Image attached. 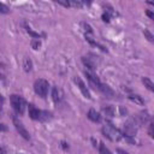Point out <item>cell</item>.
Masks as SVG:
<instances>
[{
  "instance_id": "obj_1",
  "label": "cell",
  "mask_w": 154,
  "mask_h": 154,
  "mask_svg": "<svg viewBox=\"0 0 154 154\" xmlns=\"http://www.w3.org/2000/svg\"><path fill=\"white\" fill-rule=\"evenodd\" d=\"M10 101H11V105L14 109V112L17 114H23L24 111H25V100L19 96V95H16V94H12L10 96Z\"/></svg>"
},
{
  "instance_id": "obj_2",
  "label": "cell",
  "mask_w": 154,
  "mask_h": 154,
  "mask_svg": "<svg viewBox=\"0 0 154 154\" xmlns=\"http://www.w3.org/2000/svg\"><path fill=\"white\" fill-rule=\"evenodd\" d=\"M102 134H103V136H106L108 140H111L113 142H117L122 138L120 131L118 129H116L114 126H112L111 124H107V125L102 126Z\"/></svg>"
},
{
  "instance_id": "obj_3",
  "label": "cell",
  "mask_w": 154,
  "mask_h": 154,
  "mask_svg": "<svg viewBox=\"0 0 154 154\" xmlns=\"http://www.w3.org/2000/svg\"><path fill=\"white\" fill-rule=\"evenodd\" d=\"M48 88H49V83L43 79V78H40V79H36L35 83H34V90L35 93L41 96V97H46L47 94H48Z\"/></svg>"
},
{
  "instance_id": "obj_4",
  "label": "cell",
  "mask_w": 154,
  "mask_h": 154,
  "mask_svg": "<svg viewBox=\"0 0 154 154\" xmlns=\"http://www.w3.org/2000/svg\"><path fill=\"white\" fill-rule=\"evenodd\" d=\"M137 130H138V125H137V123H136V120L134 118L129 119L124 124V136H131V137H134L136 135Z\"/></svg>"
},
{
  "instance_id": "obj_5",
  "label": "cell",
  "mask_w": 154,
  "mask_h": 154,
  "mask_svg": "<svg viewBox=\"0 0 154 154\" xmlns=\"http://www.w3.org/2000/svg\"><path fill=\"white\" fill-rule=\"evenodd\" d=\"M12 120H13V125H14L16 130L19 132V135H20L23 138H25V140H30V135H29L28 130L24 128V125L22 124V122H20L18 118H16V117H13Z\"/></svg>"
},
{
  "instance_id": "obj_6",
  "label": "cell",
  "mask_w": 154,
  "mask_h": 154,
  "mask_svg": "<svg viewBox=\"0 0 154 154\" xmlns=\"http://www.w3.org/2000/svg\"><path fill=\"white\" fill-rule=\"evenodd\" d=\"M85 76L88 77V79L90 81V83L91 84H94L95 85V88H99V85L101 84V82H100V79H99V77L96 76V73L94 72V70H89V69H85Z\"/></svg>"
},
{
  "instance_id": "obj_7",
  "label": "cell",
  "mask_w": 154,
  "mask_h": 154,
  "mask_svg": "<svg viewBox=\"0 0 154 154\" xmlns=\"http://www.w3.org/2000/svg\"><path fill=\"white\" fill-rule=\"evenodd\" d=\"M28 109H29V117L31 118V119H34V120H41L42 119V111H40L38 108H36L34 105H29V107H28Z\"/></svg>"
},
{
  "instance_id": "obj_8",
  "label": "cell",
  "mask_w": 154,
  "mask_h": 154,
  "mask_svg": "<svg viewBox=\"0 0 154 154\" xmlns=\"http://www.w3.org/2000/svg\"><path fill=\"white\" fill-rule=\"evenodd\" d=\"M75 82H76L77 87L79 88V90L82 91L83 96H84V97H87V99H90V93H89V90H88L87 85L84 84V82H83V81H82L79 77H75Z\"/></svg>"
},
{
  "instance_id": "obj_9",
  "label": "cell",
  "mask_w": 154,
  "mask_h": 154,
  "mask_svg": "<svg viewBox=\"0 0 154 154\" xmlns=\"http://www.w3.org/2000/svg\"><path fill=\"white\" fill-rule=\"evenodd\" d=\"M83 63L84 65L87 66V69L89 70H95V66H96V58L90 55V57H83Z\"/></svg>"
},
{
  "instance_id": "obj_10",
  "label": "cell",
  "mask_w": 154,
  "mask_h": 154,
  "mask_svg": "<svg viewBox=\"0 0 154 154\" xmlns=\"http://www.w3.org/2000/svg\"><path fill=\"white\" fill-rule=\"evenodd\" d=\"M87 117H88L91 122H94V123H100V122H101V116H100L95 109H89Z\"/></svg>"
},
{
  "instance_id": "obj_11",
  "label": "cell",
  "mask_w": 154,
  "mask_h": 154,
  "mask_svg": "<svg viewBox=\"0 0 154 154\" xmlns=\"http://www.w3.org/2000/svg\"><path fill=\"white\" fill-rule=\"evenodd\" d=\"M99 89H100L106 96H113V95H114V91H113L108 85H106V84H100V85H99Z\"/></svg>"
},
{
  "instance_id": "obj_12",
  "label": "cell",
  "mask_w": 154,
  "mask_h": 154,
  "mask_svg": "<svg viewBox=\"0 0 154 154\" xmlns=\"http://www.w3.org/2000/svg\"><path fill=\"white\" fill-rule=\"evenodd\" d=\"M52 99H53V101L55 103H58L61 100V93H60L59 88H57V87L53 88V90H52Z\"/></svg>"
},
{
  "instance_id": "obj_13",
  "label": "cell",
  "mask_w": 154,
  "mask_h": 154,
  "mask_svg": "<svg viewBox=\"0 0 154 154\" xmlns=\"http://www.w3.org/2000/svg\"><path fill=\"white\" fill-rule=\"evenodd\" d=\"M102 112H103L107 117L112 118V117L114 116L116 109H114V107H113V106H106V107H103V108H102Z\"/></svg>"
},
{
  "instance_id": "obj_14",
  "label": "cell",
  "mask_w": 154,
  "mask_h": 154,
  "mask_svg": "<svg viewBox=\"0 0 154 154\" xmlns=\"http://www.w3.org/2000/svg\"><path fill=\"white\" fill-rule=\"evenodd\" d=\"M129 100H131L132 102H135V103H137V105H143V103H144L143 99H142L140 95H129Z\"/></svg>"
},
{
  "instance_id": "obj_15",
  "label": "cell",
  "mask_w": 154,
  "mask_h": 154,
  "mask_svg": "<svg viewBox=\"0 0 154 154\" xmlns=\"http://www.w3.org/2000/svg\"><path fill=\"white\" fill-rule=\"evenodd\" d=\"M85 4V1H82V0H69V5L70 7H82L83 5Z\"/></svg>"
},
{
  "instance_id": "obj_16",
  "label": "cell",
  "mask_w": 154,
  "mask_h": 154,
  "mask_svg": "<svg viewBox=\"0 0 154 154\" xmlns=\"http://www.w3.org/2000/svg\"><path fill=\"white\" fill-rule=\"evenodd\" d=\"M142 82H143L144 87H147V89H148V90H150V91H153V90H154V84H153V82H152L149 78L144 77V78H142Z\"/></svg>"
},
{
  "instance_id": "obj_17",
  "label": "cell",
  "mask_w": 154,
  "mask_h": 154,
  "mask_svg": "<svg viewBox=\"0 0 154 154\" xmlns=\"http://www.w3.org/2000/svg\"><path fill=\"white\" fill-rule=\"evenodd\" d=\"M23 67H24V70H25L26 72H29V71L31 70L32 63H31V60H30L29 58H25V59H24V61H23Z\"/></svg>"
},
{
  "instance_id": "obj_18",
  "label": "cell",
  "mask_w": 154,
  "mask_h": 154,
  "mask_svg": "<svg viewBox=\"0 0 154 154\" xmlns=\"http://www.w3.org/2000/svg\"><path fill=\"white\" fill-rule=\"evenodd\" d=\"M99 152H100V154H112L111 150L102 142H100V144H99Z\"/></svg>"
},
{
  "instance_id": "obj_19",
  "label": "cell",
  "mask_w": 154,
  "mask_h": 154,
  "mask_svg": "<svg viewBox=\"0 0 154 154\" xmlns=\"http://www.w3.org/2000/svg\"><path fill=\"white\" fill-rule=\"evenodd\" d=\"M24 26H25V30H26V32H28V34H30V35H31L32 37H35V38H40V36H41V35H40L38 32L32 31V30H31V28H30V26H28L26 24H24Z\"/></svg>"
},
{
  "instance_id": "obj_20",
  "label": "cell",
  "mask_w": 154,
  "mask_h": 154,
  "mask_svg": "<svg viewBox=\"0 0 154 154\" xmlns=\"http://www.w3.org/2000/svg\"><path fill=\"white\" fill-rule=\"evenodd\" d=\"M40 46H41V41H40L38 38H35V40L31 41V47H32L34 49H38Z\"/></svg>"
},
{
  "instance_id": "obj_21",
  "label": "cell",
  "mask_w": 154,
  "mask_h": 154,
  "mask_svg": "<svg viewBox=\"0 0 154 154\" xmlns=\"http://www.w3.org/2000/svg\"><path fill=\"white\" fill-rule=\"evenodd\" d=\"M8 12H10L8 7L6 5H4V4L0 2V13H8Z\"/></svg>"
},
{
  "instance_id": "obj_22",
  "label": "cell",
  "mask_w": 154,
  "mask_h": 154,
  "mask_svg": "<svg viewBox=\"0 0 154 154\" xmlns=\"http://www.w3.org/2000/svg\"><path fill=\"white\" fill-rule=\"evenodd\" d=\"M140 118H141V122L143 123V122H146L147 119H149L150 117L148 116V113H147V112H142V113H141V116H140Z\"/></svg>"
},
{
  "instance_id": "obj_23",
  "label": "cell",
  "mask_w": 154,
  "mask_h": 154,
  "mask_svg": "<svg viewBox=\"0 0 154 154\" xmlns=\"http://www.w3.org/2000/svg\"><path fill=\"white\" fill-rule=\"evenodd\" d=\"M57 2H58L59 5H61V6L70 7V5H69V0H57Z\"/></svg>"
},
{
  "instance_id": "obj_24",
  "label": "cell",
  "mask_w": 154,
  "mask_h": 154,
  "mask_svg": "<svg viewBox=\"0 0 154 154\" xmlns=\"http://www.w3.org/2000/svg\"><path fill=\"white\" fill-rule=\"evenodd\" d=\"M144 35H146V37H147V38H148V40H149L150 42L153 41V38H154V36L152 35V32H150L149 30H144Z\"/></svg>"
},
{
  "instance_id": "obj_25",
  "label": "cell",
  "mask_w": 154,
  "mask_h": 154,
  "mask_svg": "<svg viewBox=\"0 0 154 154\" xmlns=\"http://www.w3.org/2000/svg\"><path fill=\"white\" fill-rule=\"evenodd\" d=\"M101 18H102V20H103V22H106V23H108V22H109V18H111V16H109V14H107V13L105 12V13H102V16H101Z\"/></svg>"
},
{
  "instance_id": "obj_26",
  "label": "cell",
  "mask_w": 154,
  "mask_h": 154,
  "mask_svg": "<svg viewBox=\"0 0 154 154\" xmlns=\"http://www.w3.org/2000/svg\"><path fill=\"white\" fill-rule=\"evenodd\" d=\"M0 131H7V126L2 123H0Z\"/></svg>"
},
{
  "instance_id": "obj_27",
  "label": "cell",
  "mask_w": 154,
  "mask_h": 154,
  "mask_svg": "<svg viewBox=\"0 0 154 154\" xmlns=\"http://www.w3.org/2000/svg\"><path fill=\"white\" fill-rule=\"evenodd\" d=\"M117 153H118V154H129L126 150H124V149H122V148H118V149H117Z\"/></svg>"
},
{
  "instance_id": "obj_28",
  "label": "cell",
  "mask_w": 154,
  "mask_h": 154,
  "mask_svg": "<svg viewBox=\"0 0 154 154\" xmlns=\"http://www.w3.org/2000/svg\"><path fill=\"white\" fill-rule=\"evenodd\" d=\"M0 154H7L6 148H5L4 146H1V144H0Z\"/></svg>"
},
{
  "instance_id": "obj_29",
  "label": "cell",
  "mask_w": 154,
  "mask_h": 154,
  "mask_svg": "<svg viewBox=\"0 0 154 154\" xmlns=\"http://www.w3.org/2000/svg\"><path fill=\"white\" fill-rule=\"evenodd\" d=\"M61 148H63V149H69V144H67L65 141H63V142H61Z\"/></svg>"
},
{
  "instance_id": "obj_30",
  "label": "cell",
  "mask_w": 154,
  "mask_h": 154,
  "mask_svg": "<svg viewBox=\"0 0 154 154\" xmlns=\"http://www.w3.org/2000/svg\"><path fill=\"white\" fill-rule=\"evenodd\" d=\"M149 135H150V137H153V124L152 123L149 124Z\"/></svg>"
},
{
  "instance_id": "obj_31",
  "label": "cell",
  "mask_w": 154,
  "mask_h": 154,
  "mask_svg": "<svg viewBox=\"0 0 154 154\" xmlns=\"http://www.w3.org/2000/svg\"><path fill=\"white\" fill-rule=\"evenodd\" d=\"M146 13H147V16H148V17H149L150 19H153V18H154V14L152 13V11H147Z\"/></svg>"
},
{
  "instance_id": "obj_32",
  "label": "cell",
  "mask_w": 154,
  "mask_h": 154,
  "mask_svg": "<svg viewBox=\"0 0 154 154\" xmlns=\"http://www.w3.org/2000/svg\"><path fill=\"white\" fill-rule=\"evenodd\" d=\"M120 113H122V114H125V113H126V109H124L123 107H120Z\"/></svg>"
},
{
  "instance_id": "obj_33",
  "label": "cell",
  "mask_w": 154,
  "mask_h": 154,
  "mask_svg": "<svg viewBox=\"0 0 154 154\" xmlns=\"http://www.w3.org/2000/svg\"><path fill=\"white\" fill-rule=\"evenodd\" d=\"M4 101V99H2V96H1V94H0V102H2Z\"/></svg>"
},
{
  "instance_id": "obj_34",
  "label": "cell",
  "mask_w": 154,
  "mask_h": 154,
  "mask_svg": "<svg viewBox=\"0 0 154 154\" xmlns=\"http://www.w3.org/2000/svg\"><path fill=\"white\" fill-rule=\"evenodd\" d=\"M2 78H4V76H2L1 73H0V79H2Z\"/></svg>"
}]
</instances>
